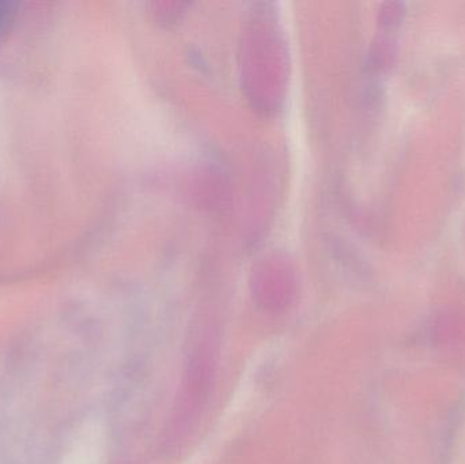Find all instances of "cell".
I'll list each match as a JSON object with an SVG mask.
<instances>
[{
  "label": "cell",
  "instance_id": "1",
  "mask_svg": "<svg viewBox=\"0 0 465 464\" xmlns=\"http://www.w3.org/2000/svg\"><path fill=\"white\" fill-rule=\"evenodd\" d=\"M5 5H0V24H2V22L5 21V16H7L8 10H5Z\"/></svg>",
  "mask_w": 465,
  "mask_h": 464
}]
</instances>
